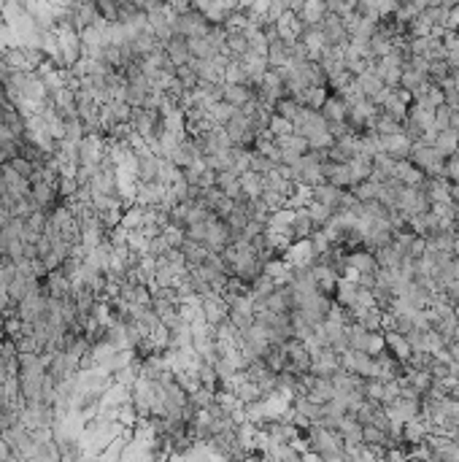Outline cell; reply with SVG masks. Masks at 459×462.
I'll list each match as a JSON object with an SVG mask.
<instances>
[{
    "mask_svg": "<svg viewBox=\"0 0 459 462\" xmlns=\"http://www.w3.org/2000/svg\"><path fill=\"white\" fill-rule=\"evenodd\" d=\"M381 138V149L386 154H392L395 160H408L411 157L413 143L403 133H395V136H378Z\"/></svg>",
    "mask_w": 459,
    "mask_h": 462,
    "instance_id": "13",
    "label": "cell"
},
{
    "mask_svg": "<svg viewBox=\"0 0 459 462\" xmlns=\"http://www.w3.org/2000/svg\"><path fill=\"white\" fill-rule=\"evenodd\" d=\"M354 192V198L359 203H367V201H378L381 198V182H376V179H365V182H359V184H352L349 186Z\"/></svg>",
    "mask_w": 459,
    "mask_h": 462,
    "instance_id": "24",
    "label": "cell"
},
{
    "mask_svg": "<svg viewBox=\"0 0 459 462\" xmlns=\"http://www.w3.org/2000/svg\"><path fill=\"white\" fill-rule=\"evenodd\" d=\"M227 306H230V319H232V324L238 330H246L249 324H254V300H251L249 292L232 297Z\"/></svg>",
    "mask_w": 459,
    "mask_h": 462,
    "instance_id": "6",
    "label": "cell"
},
{
    "mask_svg": "<svg viewBox=\"0 0 459 462\" xmlns=\"http://www.w3.org/2000/svg\"><path fill=\"white\" fill-rule=\"evenodd\" d=\"M446 176H448V182H454L459 186V152L446 157Z\"/></svg>",
    "mask_w": 459,
    "mask_h": 462,
    "instance_id": "40",
    "label": "cell"
},
{
    "mask_svg": "<svg viewBox=\"0 0 459 462\" xmlns=\"http://www.w3.org/2000/svg\"><path fill=\"white\" fill-rule=\"evenodd\" d=\"M321 28V35H324V44L327 47H346L349 44V30H346V25H343V16L333 14V11H327L324 19L319 22Z\"/></svg>",
    "mask_w": 459,
    "mask_h": 462,
    "instance_id": "5",
    "label": "cell"
},
{
    "mask_svg": "<svg viewBox=\"0 0 459 462\" xmlns=\"http://www.w3.org/2000/svg\"><path fill=\"white\" fill-rule=\"evenodd\" d=\"M275 162L273 157H268V154H262V152H257V149H251L249 152V170H254V173H270V170H275Z\"/></svg>",
    "mask_w": 459,
    "mask_h": 462,
    "instance_id": "31",
    "label": "cell"
},
{
    "mask_svg": "<svg viewBox=\"0 0 459 462\" xmlns=\"http://www.w3.org/2000/svg\"><path fill=\"white\" fill-rule=\"evenodd\" d=\"M222 100L230 106L244 108L249 100H254V87L251 84H222Z\"/></svg>",
    "mask_w": 459,
    "mask_h": 462,
    "instance_id": "11",
    "label": "cell"
},
{
    "mask_svg": "<svg viewBox=\"0 0 459 462\" xmlns=\"http://www.w3.org/2000/svg\"><path fill=\"white\" fill-rule=\"evenodd\" d=\"M200 308H203V322L214 324V327L230 316L227 300L219 292H211V295H205V297H200Z\"/></svg>",
    "mask_w": 459,
    "mask_h": 462,
    "instance_id": "7",
    "label": "cell"
},
{
    "mask_svg": "<svg viewBox=\"0 0 459 462\" xmlns=\"http://www.w3.org/2000/svg\"><path fill=\"white\" fill-rule=\"evenodd\" d=\"M327 182L340 186V189H349V186H352V170H349V162H338V168L333 170V176H330Z\"/></svg>",
    "mask_w": 459,
    "mask_h": 462,
    "instance_id": "35",
    "label": "cell"
},
{
    "mask_svg": "<svg viewBox=\"0 0 459 462\" xmlns=\"http://www.w3.org/2000/svg\"><path fill=\"white\" fill-rule=\"evenodd\" d=\"M208 251H216V254H222L230 244V230L227 225H225V219H219L216 216L214 222H211V227H208V235H205V241H203Z\"/></svg>",
    "mask_w": 459,
    "mask_h": 462,
    "instance_id": "10",
    "label": "cell"
},
{
    "mask_svg": "<svg viewBox=\"0 0 459 462\" xmlns=\"http://www.w3.org/2000/svg\"><path fill=\"white\" fill-rule=\"evenodd\" d=\"M311 192V201H316V203H324L333 214L338 211V201H340V186H335V184H330V182H321V184H316V186H311L308 189Z\"/></svg>",
    "mask_w": 459,
    "mask_h": 462,
    "instance_id": "12",
    "label": "cell"
},
{
    "mask_svg": "<svg viewBox=\"0 0 459 462\" xmlns=\"http://www.w3.org/2000/svg\"><path fill=\"white\" fill-rule=\"evenodd\" d=\"M362 444L365 446H389V432L381 430L378 425H373V422H365L362 425Z\"/></svg>",
    "mask_w": 459,
    "mask_h": 462,
    "instance_id": "27",
    "label": "cell"
},
{
    "mask_svg": "<svg viewBox=\"0 0 459 462\" xmlns=\"http://www.w3.org/2000/svg\"><path fill=\"white\" fill-rule=\"evenodd\" d=\"M349 170H352V184H359V182H365L373 176V157L370 154H357L349 160Z\"/></svg>",
    "mask_w": 459,
    "mask_h": 462,
    "instance_id": "20",
    "label": "cell"
},
{
    "mask_svg": "<svg viewBox=\"0 0 459 462\" xmlns=\"http://www.w3.org/2000/svg\"><path fill=\"white\" fill-rule=\"evenodd\" d=\"M408 160H411L416 168L424 170V176H446V157L432 143H413Z\"/></svg>",
    "mask_w": 459,
    "mask_h": 462,
    "instance_id": "2",
    "label": "cell"
},
{
    "mask_svg": "<svg viewBox=\"0 0 459 462\" xmlns=\"http://www.w3.org/2000/svg\"><path fill=\"white\" fill-rule=\"evenodd\" d=\"M230 60H241L246 52H249V38H246L244 28H227V35H225V49Z\"/></svg>",
    "mask_w": 459,
    "mask_h": 462,
    "instance_id": "8",
    "label": "cell"
},
{
    "mask_svg": "<svg viewBox=\"0 0 459 462\" xmlns=\"http://www.w3.org/2000/svg\"><path fill=\"white\" fill-rule=\"evenodd\" d=\"M319 111L327 122H343L346 114H349V103H346L343 95L333 93V95H327V100H324V106H321Z\"/></svg>",
    "mask_w": 459,
    "mask_h": 462,
    "instance_id": "14",
    "label": "cell"
},
{
    "mask_svg": "<svg viewBox=\"0 0 459 462\" xmlns=\"http://www.w3.org/2000/svg\"><path fill=\"white\" fill-rule=\"evenodd\" d=\"M424 251H427V238L424 235H413L411 247H408V257L419 260V257H424Z\"/></svg>",
    "mask_w": 459,
    "mask_h": 462,
    "instance_id": "39",
    "label": "cell"
},
{
    "mask_svg": "<svg viewBox=\"0 0 459 462\" xmlns=\"http://www.w3.org/2000/svg\"><path fill=\"white\" fill-rule=\"evenodd\" d=\"M308 398L314 403H324L330 401V398H335V386H333V379H324V376H316V381L308 386V392H306Z\"/></svg>",
    "mask_w": 459,
    "mask_h": 462,
    "instance_id": "22",
    "label": "cell"
},
{
    "mask_svg": "<svg viewBox=\"0 0 459 462\" xmlns=\"http://www.w3.org/2000/svg\"><path fill=\"white\" fill-rule=\"evenodd\" d=\"M383 340H386V349L392 352V355L398 357L400 362H405L408 357H411V343H408V338L405 336H400L398 330H389V327H383Z\"/></svg>",
    "mask_w": 459,
    "mask_h": 462,
    "instance_id": "16",
    "label": "cell"
},
{
    "mask_svg": "<svg viewBox=\"0 0 459 462\" xmlns=\"http://www.w3.org/2000/svg\"><path fill=\"white\" fill-rule=\"evenodd\" d=\"M268 133H273V136H287V133H294V122H290L287 117H281V114H270V124H268Z\"/></svg>",
    "mask_w": 459,
    "mask_h": 462,
    "instance_id": "36",
    "label": "cell"
},
{
    "mask_svg": "<svg viewBox=\"0 0 459 462\" xmlns=\"http://www.w3.org/2000/svg\"><path fill=\"white\" fill-rule=\"evenodd\" d=\"M446 30H459V3L448 11V22H446Z\"/></svg>",
    "mask_w": 459,
    "mask_h": 462,
    "instance_id": "43",
    "label": "cell"
},
{
    "mask_svg": "<svg viewBox=\"0 0 459 462\" xmlns=\"http://www.w3.org/2000/svg\"><path fill=\"white\" fill-rule=\"evenodd\" d=\"M300 106L306 108H314V111H319L321 106H324V100H327V87H306L303 93L292 95Z\"/></svg>",
    "mask_w": 459,
    "mask_h": 462,
    "instance_id": "23",
    "label": "cell"
},
{
    "mask_svg": "<svg viewBox=\"0 0 459 462\" xmlns=\"http://www.w3.org/2000/svg\"><path fill=\"white\" fill-rule=\"evenodd\" d=\"M208 111H211V117H214V122H216V124H225V122L230 119V117H232V114L238 111V108L230 106L227 100H219V103H214V106L208 108Z\"/></svg>",
    "mask_w": 459,
    "mask_h": 462,
    "instance_id": "37",
    "label": "cell"
},
{
    "mask_svg": "<svg viewBox=\"0 0 459 462\" xmlns=\"http://www.w3.org/2000/svg\"><path fill=\"white\" fill-rule=\"evenodd\" d=\"M373 130L378 133V136H395V133H403V122L395 119V117H389L386 111H378V117H376V124H373Z\"/></svg>",
    "mask_w": 459,
    "mask_h": 462,
    "instance_id": "30",
    "label": "cell"
},
{
    "mask_svg": "<svg viewBox=\"0 0 459 462\" xmlns=\"http://www.w3.org/2000/svg\"><path fill=\"white\" fill-rule=\"evenodd\" d=\"M432 146L443 154V157H451V154L459 152V133L457 130H451V127L438 130V136H435V143H432Z\"/></svg>",
    "mask_w": 459,
    "mask_h": 462,
    "instance_id": "21",
    "label": "cell"
},
{
    "mask_svg": "<svg viewBox=\"0 0 459 462\" xmlns=\"http://www.w3.org/2000/svg\"><path fill=\"white\" fill-rule=\"evenodd\" d=\"M211 30V22L200 14L198 8H186L173 16V32H179L184 38H195V35H208Z\"/></svg>",
    "mask_w": 459,
    "mask_h": 462,
    "instance_id": "3",
    "label": "cell"
},
{
    "mask_svg": "<svg viewBox=\"0 0 459 462\" xmlns=\"http://www.w3.org/2000/svg\"><path fill=\"white\" fill-rule=\"evenodd\" d=\"M241 186H244V198H262L265 176L254 173V170H246V173H241Z\"/></svg>",
    "mask_w": 459,
    "mask_h": 462,
    "instance_id": "26",
    "label": "cell"
},
{
    "mask_svg": "<svg viewBox=\"0 0 459 462\" xmlns=\"http://www.w3.org/2000/svg\"><path fill=\"white\" fill-rule=\"evenodd\" d=\"M446 352H448V357H451L454 362H459V336L454 340H448V343H446Z\"/></svg>",
    "mask_w": 459,
    "mask_h": 462,
    "instance_id": "44",
    "label": "cell"
},
{
    "mask_svg": "<svg viewBox=\"0 0 459 462\" xmlns=\"http://www.w3.org/2000/svg\"><path fill=\"white\" fill-rule=\"evenodd\" d=\"M216 186L232 198V201H241L244 198V186H241V176L235 173V170H219L216 173Z\"/></svg>",
    "mask_w": 459,
    "mask_h": 462,
    "instance_id": "15",
    "label": "cell"
},
{
    "mask_svg": "<svg viewBox=\"0 0 459 462\" xmlns=\"http://www.w3.org/2000/svg\"><path fill=\"white\" fill-rule=\"evenodd\" d=\"M443 295H446V300L451 303V306H459V276L457 278H451L448 284L443 287Z\"/></svg>",
    "mask_w": 459,
    "mask_h": 462,
    "instance_id": "42",
    "label": "cell"
},
{
    "mask_svg": "<svg viewBox=\"0 0 459 462\" xmlns=\"http://www.w3.org/2000/svg\"><path fill=\"white\" fill-rule=\"evenodd\" d=\"M165 47V54H168V60L176 65V68H184V65H189L192 60V54H189V47H186V38L179 35V32H173L168 41L162 44Z\"/></svg>",
    "mask_w": 459,
    "mask_h": 462,
    "instance_id": "9",
    "label": "cell"
},
{
    "mask_svg": "<svg viewBox=\"0 0 459 462\" xmlns=\"http://www.w3.org/2000/svg\"><path fill=\"white\" fill-rule=\"evenodd\" d=\"M405 381H408L413 389H419V392L424 395V392L432 389V373H429V370H411L408 368L405 370Z\"/></svg>",
    "mask_w": 459,
    "mask_h": 462,
    "instance_id": "33",
    "label": "cell"
},
{
    "mask_svg": "<svg viewBox=\"0 0 459 462\" xmlns=\"http://www.w3.org/2000/svg\"><path fill=\"white\" fill-rule=\"evenodd\" d=\"M435 365V355L432 352H427V349H416V352H411V357L405 360V370H429Z\"/></svg>",
    "mask_w": 459,
    "mask_h": 462,
    "instance_id": "32",
    "label": "cell"
},
{
    "mask_svg": "<svg viewBox=\"0 0 459 462\" xmlns=\"http://www.w3.org/2000/svg\"><path fill=\"white\" fill-rule=\"evenodd\" d=\"M357 281L352 278H338V290H335V300L340 306H354L357 303Z\"/></svg>",
    "mask_w": 459,
    "mask_h": 462,
    "instance_id": "28",
    "label": "cell"
},
{
    "mask_svg": "<svg viewBox=\"0 0 459 462\" xmlns=\"http://www.w3.org/2000/svg\"><path fill=\"white\" fill-rule=\"evenodd\" d=\"M448 117H451V106H438L435 108V122H432V127L435 130H446L448 127Z\"/></svg>",
    "mask_w": 459,
    "mask_h": 462,
    "instance_id": "41",
    "label": "cell"
},
{
    "mask_svg": "<svg viewBox=\"0 0 459 462\" xmlns=\"http://www.w3.org/2000/svg\"><path fill=\"white\" fill-rule=\"evenodd\" d=\"M451 65H448V60H429V68H427V81L429 84H441L443 78L451 76Z\"/></svg>",
    "mask_w": 459,
    "mask_h": 462,
    "instance_id": "34",
    "label": "cell"
},
{
    "mask_svg": "<svg viewBox=\"0 0 459 462\" xmlns=\"http://www.w3.org/2000/svg\"><path fill=\"white\" fill-rule=\"evenodd\" d=\"M362 392H365L367 401L383 403V381H378V379H365V384H362Z\"/></svg>",
    "mask_w": 459,
    "mask_h": 462,
    "instance_id": "38",
    "label": "cell"
},
{
    "mask_svg": "<svg viewBox=\"0 0 459 462\" xmlns=\"http://www.w3.org/2000/svg\"><path fill=\"white\" fill-rule=\"evenodd\" d=\"M324 14H327V3L324 0H306L297 16L303 19V25H319Z\"/></svg>",
    "mask_w": 459,
    "mask_h": 462,
    "instance_id": "25",
    "label": "cell"
},
{
    "mask_svg": "<svg viewBox=\"0 0 459 462\" xmlns=\"http://www.w3.org/2000/svg\"><path fill=\"white\" fill-rule=\"evenodd\" d=\"M424 84H427V73L416 71V68H411V65H405V68H403V76H400V87H405V90L416 93V90H422Z\"/></svg>",
    "mask_w": 459,
    "mask_h": 462,
    "instance_id": "29",
    "label": "cell"
},
{
    "mask_svg": "<svg viewBox=\"0 0 459 462\" xmlns=\"http://www.w3.org/2000/svg\"><path fill=\"white\" fill-rule=\"evenodd\" d=\"M330 303H333V297H327V295H321V292H314V295H306V297H297V306L292 308V311H294L300 319H306L311 327H319V324L327 319Z\"/></svg>",
    "mask_w": 459,
    "mask_h": 462,
    "instance_id": "1",
    "label": "cell"
},
{
    "mask_svg": "<svg viewBox=\"0 0 459 462\" xmlns=\"http://www.w3.org/2000/svg\"><path fill=\"white\" fill-rule=\"evenodd\" d=\"M448 127L459 133V108H451V117H448Z\"/></svg>",
    "mask_w": 459,
    "mask_h": 462,
    "instance_id": "46",
    "label": "cell"
},
{
    "mask_svg": "<svg viewBox=\"0 0 459 462\" xmlns=\"http://www.w3.org/2000/svg\"><path fill=\"white\" fill-rule=\"evenodd\" d=\"M446 106L459 108V90H457V87H454V90H448V93H446Z\"/></svg>",
    "mask_w": 459,
    "mask_h": 462,
    "instance_id": "45",
    "label": "cell"
},
{
    "mask_svg": "<svg viewBox=\"0 0 459 462\" xmlns=\"http://www.w3.org/2000/svg\"><path fill=\"white\" fill-rule=\"evenodd\" d=\"M222 127L227 130V136L232 138V143H235V146H241V149H251V146H254L257 130L251 127L249 117H246L241 108H238V111H235V114H232V117H230V119L222 124Z\"/></svg>",
    "mask_w": 459,
    "mask_h": 462,
    "instance_id": "4",
    "label": "cell"
},
{
    "mask_svg": "<svg viewBox=\"0 0 459 462\" xmlns=\"http://www.w3.org/2000/svg\"><path fill=\"white\" fill-rule=\"evenodd\" d=\"M273 111H275V114H281V117H287L290 122L297 124L300 119H303V114H306V106H300V103H297L292 95H284V97H278V100H275Z\"/></svg>",
    "mask_w": 459,
    "mask_h": 462,
    "instance_id": "19",
    "label": "cell"
},
{
    "mask_svg": "<svg viewBox=\"0 0 459 462\" xmlns=\"http://www.w3.org/2000/svg\"><path fill=\"white\" fill-rule=\"evenodd\" d=\"M451 76H454V84H457V90H459V68H454V71H451Z\"/></svg>",
    "mask_w": 459,
    "mask_h": 462,
    "instance_id": "47",
    "label": "cell"
},
{
    "mask_svg": "<svg viewBox=\"0 0 459 462\" xmlns=\"http://www.w3.org/2000/svg\"><path fill=\"white\" fill-rule=\"evenodd\" d=\"M395 176H398L400 182L405 186H422L424 184V170L416 168L411 160H398V165H395Z\"/></svg>",
    "mask_w": 459,
    "mask_h": 462,
    "instance_id": "17",
    "label": "cell"
},
{
    "mask_svg": "<svg viewBox=\"0 0 459 462\" xmlns=\"http://www.w3.org/2000/svg\"><path fill=\"white\" fill-rule=\"evenodd\" d=\"M349 265H352L354 271H359V273H367V271H376V268H378L376 254L365 247L349 249Z\"/></svg>",
    "mask_w": 459,
    "mask_h": 462,
    "instance_id": "18",
    "label": "cell"
}]
</instances>
